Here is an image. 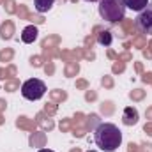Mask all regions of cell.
Listing matches in <instances>:
<instances>
[{
  "label": "cell",
  "instance_id": "6da1fadb",
  "mask_svg": "<svg viewBox=\"0 0 152 152\" xmlns=\"http://www.w3.org/2000/svg\"><path fill=\"white\" fill-rule=\"evenodd\" d=\"M94 142L104 152H115L122 143V133L112 122H103L94 129Z\"/></svg>",
  "mask_w": 152,
  "mask_h": 152
},
{
  "label": "cell",
  "instance_id": "7a4b0ae2",
  "mask_svg": "<svg viewBox=\"0 0 152 152\" xmlns=\"http://www.w3.org/2000/svg\"><path fill=\"white\" fill-rule=\"evenodd\" d=\"M124 0H99V16L108 23H118L126 16Z\"/></svg>",
  "mask_w": 152,
  "mask_h": 152
},
{
  "label": "cell",
  "instance_id": "3957f363",
  "mask_svg": "<svg viewBox=\"0 0 152 152\" xmlns=\"http://www.w3.org/2000/svg\"><path fill=\"white\" fill-rule=\"evenodd\" d=\"M46 94V85L37 78H30L21 85V96L28 101H37Z\"/></svg>",
  "mask_w": 152,
  "mask_h": 152
},
{
  "label": "cell",
  "instance_id": "277c9868",
  "mask_svg": "<svg viewBox=\"0 0 152 152\" xmlns=\"http://www.w3.org/2000/svg\"><path fill=\"white\" fill-rule=\"evenodd\" d=\"M134 25H136L140 34L152 36V5H147L143 11L138 12V16L134 20Z\"/></svg>",
  "mask_w": 152,
  "mask_h": 152
},
{
  "label": "cell",
  "instance_id": "5b68a950",
  "mask_svg": "<svg viewBox=\"0 0 152 152\" xmlns=\"http://www.w3.org/2000/svg\"><path fill=\"white\" fill-rule=\"evenodd\" d=\"M122 122L126 126H134L138 122V110L133 108V106H127L124 110V113H122Z\"/></svg>",
  "mask_w": 152,
  "mask_h": 152
},
{
  "label": "cell",
  "instance_id": "8992f818",
  "mask_svg": "<svg viewBox=\"0 0 152 152\" xmlns=\"http://www.w3.org/2000/svg\"><path fill=\"white\" fill-rule=\"evenodd\" d=\"M39 36V30L37 27H34V25H28V27H25L23 28V32H21V41L23 42H27V44H30V42H34Z\"/></svg>",
  "mask_w": 152,
  "mask_h": 152
},
{
  "label": "cell",
  "instance_id": "52a82bcc",
  "mask_svg": "<svg viewBox=\"0 0 152 152\" xmlns=\"http://www.w3.org/2000/svg\"><path fill=\"white\" fill-rule=\"evenodd\" d=\"M124 4H126L127 9L140 12V11H143V9L149 5V0H124Z\"/></svg>",
  "mask_w": 152,
  "mask_h": 152
},
{
  "label": "cell",
  "instance_id": "ba28073f",
  "mask_svg": "<svg viewBox=\"0 0 152 152\" xmlns=\"http://www.w3.org/2000/svg\"><path fill=\"white\" fill-rule=\"evenodd\" d=\"M53 2L55 0H34V5H36V11L37 12H48L51 7H53Z\"/></svg>",
  "mask_w": 152,
  "mask_h": 152
},
{
  "label": "cell",
  "instance_id": "9c48e42d",
  "mask_svg": "<svg viewBox=\"0 0 152 152\" xmlns=\"http://www.w3.org/2000/svg\"><path fill=\"white\" fill-rule=\"evenodd\" d=\"M112 41H113V37H112V32H110V30H101V32L97 34V42H99L101 46H110Z\"/></svg>",
  "mask_w": 152,
  "mask_h": 152
},
{
  "label": "cell",
  "instance_id": "30bf717a",
  "mask_svg": "<svg viewBox=\"0 0 152 152\" xmlns=\"http://www.w3.org/2000/svg\"><path fill=\"white\" fill-rule=\"evenodd\" d=\"M39 152H53V151H50V149H41Z\"/></svg>",
  "mask_w": 152,
  "mask_h": 152
},
{
  "label": "cell",
  "instance_id": "8fae6325",
  "mask_svg": "<svg viewBox=\"0 0 152 152\" xmlns=\"http://www.w3.org/2000/svg\"><path fill=\"white\" fill-rule=\"evenodd\" d=\"M87 2H99V0H87Z\"/></svg>",
  "mask_w": 152,
  "mask_h": 152
},
{
  "label": "cell",
  "instance_id": "7c38bea8",
  "mask_svg": "<svg viewBox=\"0 0 152 152\" xmlns=\"http://www.w3.org/2000/svg\"><path fill=\"white\" fill-rule=\"evenodd\" d=\"M87 152H97V151H87Z\"/></svg>",
  "mask_w": 152,
  "mask_h": 152
}]
</instances>
